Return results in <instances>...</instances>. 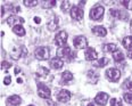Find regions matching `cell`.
Wrapping results in <instances>:
<instances>
[{
	"instance_id": "obj_31",
	"label": "cell",
	"mask_w": 132,
	"mask_h": 106,
	"mask_svg": "<svg viewBox=\"0 0 132 106\" xmlns=\"http://www.w3.org/2000/svg\"><path fill=\"white\" fill-rule=\"evenodd\" d=\"M121 4L124 6L126 9L132 10V0H125V1H121Z\"/></svg>"
},
{
	"instance_id": "obj_25",
	"label": "cell",
	"mask_w": 132,
	"mask_h": 106,
	"mask_svg": "<svg viewBox=\"0 0 132 106\" xmlns=\"http://www.w3.org/2000/svg\"><path fill=\"white\" fill-rule=\"evenodd\" d=\"M107 64H108V58L103 57V58H100L98 62L95 63V66H97V67H104V66H106Z\"/></svg>"
},
{
	"instance_id": "obj_16",
	"label": "cell",
	"mask_w": 132,
	"mask_h": 106,
	"mask_svg": "<svg viewBox=\"0 0 132 106\" xmlns=\"http://www.w3.org/2000/svg\"><path fill=\"white\" fill-rule=\"evenodd\" d=\"M92 32L93 34L98 35V37H105L107 34V30L104 26H95L92 29Z\"/></svg>"
},
{
	"instance_id": "obj_5",
	"label": "cell",
	"mask_w": 132,
	"mask_h": 106,
	"mask_svg": "<svg viewBox=\"0 0 132 106\" xmlns=\"http://www.w3.org/2000/svg\"><path fill=\"white\" fill-rule=\"evenodd\" d=\"M120 77H121V72L117 69H108L106 72V78L109 81H113V82L119 81Z\"/></svg>"
},
{
	"instance_id": "obj_23",
	"label": "cell",
	"mask_w": 132,
	"mask_h": 106,
	"mask_svg": "<svg viewBox=\"0 0 132 106\" xmlns=\"http://www.w3.org/2000/svg\"><path fill=\"white\" fill-rule=\"evenodd\" d=\"M57 27H58V17H57V16H55L54 21H50L48 23V29L50 30V31H54V30H56Z\"/></svg>"
},
{
	"instance_id": "obj_32",
	"label": "cell",
	"mask_w": 132,
	"mask_h": 106,
	"mask_svg": "<svg viewBox=\"0 0 132 106\" xmlns=\"http://www.w3.org/2000/svg\"><path fill=\"white\" fill-rule=\"evenodd\" d=\"M82 106H95L92 103H90L89 100H82Z\"/></svg>"
},
{
	"instance_id": "obj_13",
	"label": "cell",
	"mask_w": 132,
	"mask_h": 106,
	"mask_svg": "<svg viewBox=\"0 0 132 106\" xmlns=\"http://www.w3.org/2000/svg\"><path fill=\"white\" fill-rule=\"evenodd\" d=\"M22 99L20 96L17 95H13V96L8 97L7 98V106H18L21 104Z\"/></svg>"
},
{
	"instance_id": "obj_11",
	"label": "cell",
	"mask_w": 132,
	"mask_h": 106,
	"mask_svg": "<svg viewBox=\"0 0 132 106\" xmlns=\"http://www.w3.org/2000/svg\"><path fill=\"white\" fill-rule=\"evenodd\" d=\"M111 15L121 19V21H126V19L129 18L128 13L122 12V10H119V9H111Z\"/></svg>"
},
{
	"instance_id": "obj_29",
	"label": "cell",
	"mask_w": 132,
	"mask_h": 106,
	"mask_svg": "<svg viewBox=\"0 0 132 106\" xmlns=\"http://www.w3.org/2000/svg\"><path fill=\"white\" fill-rule=\"evenodd\" d=\"M123 99H124L128 104H132V93H125L123 95Z\"/></svg>"
},
{
	"instance_id": "obj_38",
	"label": "cell",
	"mask_w": 132,
	"mask_h": 106,
	"mask_svg": "<svg viewBox=\"0 0 132 106\" xmlns=\"http://www.w3.org/2000/svg\"><path fill=\"white\" fill-rule=\"evenodd\" d=\"M4 14H5V7L1 6V16H4Z\"/></svg>"
},
{
	"instance_id": "obj_7",
	"label": "cell",
	"mask_w": 132,
	"mask_h": 106,
	"mask_svg": "<svg viewBox=\"0 0 132 106\" xmlns=\"http://www.w3.org/2000/svg\"><path fill=\"white\" fill-rule=\"evenodd\" d=\"M66 40H67V33L65 31H60L59 33H57V35L55 37V42L58 47L63 48L66 44Z\"/></svg>"
},
{
	"instance_id": "obj_4",
	"label": "cell",
	"mask_w": 132,
	"mask_h": 106,
	"mask_svg": "<svg viewBox=\"0 0 132 106\" xmlns=\"http://www.w3.org/2000/svg\"><path fill=\"white\" fill-rule=\"evenodd\" d=\"M104 12H105V9H104L103 6H95L90 10V18L95 19V21H98V19H100L103 17Z\"/></svg>"
},
{
	"instance_id": "obj_19",
	"label": "cell",
	"mask_w": 132,
	"mask_h": 106,
	"mask_svg": "<svg viewBox=\"0 0 132 106\" xmlns=\"http://www.w3.org/2000/svg\"><path fill=\"white\" fill-rule=\"evenodd\" d=\"M104 51L106 52H115L117 50V46L115 43H107V44H104Z\"/></svg>"
},
{
	"instance_id": "obj_8",
	"label": "cell",
	"mask_w": 132,
	"mask_h": 106,
	"mask_svg": "<svg viewBox=\"0 0 132 106\" xmlns=\"http://www.w3.org/2000/svg\"><path fill=\"white\" fill-rule=\"evenodd\" d=\"M71 93L68 90H59L58 93H57L56 95V97H57V100H58L59 103H67L68 100L71 99Z\"/></svg>"
},
{
	"instance_id": "obj_24",
	"label": "cell",
	"mask_w": 132,
	"mask_h": 106,
	"mask_svg": "<svg viewBox=\"0 0 132 106\" xmlns=\"http://www.w3.org/2000/svg\"><path fill=\"white\" fill-rule=\"evenodd\" d=\"M62 10L64 13H68V12H71V9H72V6H71V2L70 1H63L62 2Z\"/></svg>"
},
{
	"instance_id": "obj_28",
	"label": "cell",
	"mask_w": 132,
	"mask_h": 106,
	"mask_svg": "<svg viewBox=\"0 0 132 106\" xmlns=\"http://www.w3.org/2000/svg\"><path fill=\"white\" fill-rule=\"evenodd\" d=\"M23 4L25 5V6H27V7H34V6H37L38 1L37 0H24Z\"/></svg>"
},
{
	"instance_id": "obj_30",
	"label": "cell",
	"mask_w": 132,
	"mask_h": 106,
	"mask_svg": "<svg viewBox=\"0 0 132 106\" xmlns=\"http://www.w3.org/2000/svg\"><path fill=\"white\" fill-rule=\"evenodd\" d=\"M111 106H123L122 100L117 98H112L111 99Z\"/></svg>"
},
{
	"instance_id": "obj_2",
	"label": "cell",
	"mask_w": 132,
	"mask_h": 106,
	"mask_svg": "<svg viewBox=\"0 0 132 106\" xmlns=\"http://www.w3.org/2000/svg\"><path fill=\"white\" fill-rule=\"evenodd\" d=\"M34 56L39 60H47L50 57V50L48 47H38L34 50Z\"/></svg>"
},
{
	"instance_id": "obj_9",
	"label": "cell",
	"mask_w": 132,
	"mask_h": 106,
	"mask_svg": "<svg viewBox=\"0 0 132 106\" xmlns=\"http://www.w3.org/2000/svg\"><path fill=\"white\" fill-rule=\"evenodd\" d=\"M109 99V95L106 93H99L97 96L95 97V102L100 106H105Z\"/></svg>"
},
{
	"instance_id": "obj_36",
	"label": "cell",
	"mask_w": 132,
	"mask_h": 106,
	"mask_svg": "<svg viewBox=\"0 0 132 106\" xmlns=\"http://www.w3.org/2000/svg\"><path fill=\"white\" fill-rule=\"evenodd\" d=\"M128 57H129V58H132V48L128 51Z\"/></svg>"
},
{
	"instance_id": "obj_18",
	"label": "cell",
	"mask_w": 132,
	"mask_h": 106,
	"mask_svg": "<svg viewBox=\"0 0 132 106\" xmlns=\"http://www.w3.org/2000/svg\"><path fill=\"white\" fill-rule=\"evenodd\" d=\"M13 32L15 33V34L20 35V37H23V35L25 34V29L20 24V25H16V26L13 27Z\"/></svg>"
},
{
	"instance_id": "obj_21",
	"label": "cell",
	"mask_w": 132,
	"mask_h": 106,
	"mask_svg": "<svg viewBox=\"0 0 132 106\" xmlns=\"http://www.w3.org/2000/svg\"><path fill=\"white\" fill-rule=\"evenodd\" d=\"M122 44L126 49H131L132 48V35H128V37H125L123 39Z\"/></svg>"
},
{
	"instance_id": "obj_6",
	"label": "cell",
	"mask_w": 132,
	"mask_h": 106,
	"mask_svg": "<svg viewBox=\"0 0 132 106\" xmlns=\"http://www.w3.org/2000/svg\"><path fill=\"white\" fill-rule=\"evenodd\" d=\"M73 44H74V47L78 49L88 48V40L86 39V37H83V35H79V37L74 38Z\"/></svg>"
},
{
	"instance_id": "obj_15",
	"label": "cell",
	"mask_w": 132,
	"mask_h": 106,
	"mask_svg": "<svg viewBox=\"0 0 132 106\" xmlns=\"http://www.w3.org/2000/svg\"><path fill=\"white\" fill-rule=\"evenodd\" d=\"M63 65H64V62L58 57H55L53 59H50V66L55 70H59Z\"/></svg>"
},
{
	"instance_id": "obj_20",
	"label": "cell",
	"mask_w": 132,
	"mask_h": 106,
	"mask_svg": "<svg viewBox=\"0 0 132 106\" xmlns=\"http://www.w3.org/2000/svg\"><path fill=\"white\" fill-rule=\"evenodd\" d=\"M113 58H114L115 62H122L124 59V55H123V52L121 50L117 49L115 52H113Z\"/></svg>"
},
{
	"instance_id": "obj_12",
	"label": "cell",
	"mask_w": 132,
	"mask_h": 106,
	"mask_svg": "<svg viewBox=\"0 0 132 106\" xmlns=\"http://www.w3.org/2000/svg\"><path fill=\"white\" fill-rule=\"evenodd\" d=\"M7 23L10 25V26H16V25H20L22 23H24V19L22 17H18L16 15H12L7 18Z\"/></svg>"
},
{
	"instance_id": "obj_35",
	"label": "cell",
	"mask_w": 132,
	"mask_h": 106,
	"mask_svg": "<svg viewBox=\"0 0 132 106\" xmlns=\"http://www.w3.org/2000/svg\"><path fill=\"white\" fill-rule=\"evenodd\" d=\"M6 66H10V63H6V62H2V69H7Z\"/></svg>"
},
{
	"instance_id": "obj_10",
	"label": "cell",
	"mask_w": 132,
	"mask_h": 106,
	"mask_svg": "<svg viewBox=\"0 0 132 106\" xmlns=\"http://www.w3.org/2000/svg\"><path fill=\"white\" fill-rule=\"evenodd\" d=\"M71 16L75 21L82 19L83 18V10H82V8H80L79 6H73V8L71 9Z\"/></svg>"
},
{
	"instance_id": "obj_1",
	"label": "cell",
	"mask_w": 132,
	"mask_h": 106,
	"mask_svg": "<svg viewBox=\"0 0 132 106\" xmlns=\"http://www.w3.org/2000/svg\"><path fill=\"white\" fill-rule=\"evenodd\" d=\"M57 56H59L62 58H66L68 62H72V60H74V58H75L76 54H75V51L71 50L70 47H65V48H60L57 50Z\"/></svg>"
},
{
	"instance_id": "obj_40",
	"label": "cell",
	"mask_w": 132,
	"mask_h": 106,
	"mask_svg": "<svg viewBox=\"0 0 132 106\" xmlns=\"http://www.w3.org/2000/svg\"><path fill=\"white\" fill-rule=\"evenodd\" d=\"M20 72V69H15V73H18Z\"/></svg>"
},
{
	"instance_id": "obj_37",
	"label": "cell",
	"mask_w": 132,
	"mask_h": 106,
	"mask_svg": "<svg viewBox=\"0 0 132 106\" xmlns=\"http://www.w3.org/2000/svg\"><path fill=\"white\" fill-rule=\"evenodd\" d=\"M34 21H35V23L39 24L40 22H41V19H40V17H34Z\"/></svg>"
},
{
	"instance_id": "obj_26",
	"label": "cell",
	"mask_w": 132,
	"mask_h": 106,
	"mask_svg": "<svg viewBox=\"0 0 132 106\" xmlns=\"http://www.w3.org/2000/svg\"><path fill=\"white\" fill-rule=\"evenodd\" d=\"M48 73H49V70L41 66V67H39V70H38V72L35 74H37V77H46Z\"/></svg>"
},
{
	"instance_id": "obj_27",
	"label": "cell",
	"mask_w": 132,
	"mask_h": 106,
	"mask_svg": "<svg viewBox=\"0 0 132 106\" xmlns=\"http://www.w3.org/2000/svg\"><path fill=\"white\" fill-rule=\"evenodd\" d=\"M56 5V0H49V1H43L42 7L43 8H51Z\"/></svg>"
},
{
	"instance_id": "obj_17",
	"label": "cell",
	"mask_w": 132,
	"mask_h": 106,
	"mask_svg": "<svg viewBox=\"0 0 132 106\" xmlns=\"http://www.w3.org/2000/svg\"><path fill=\"white\" fill-rule=\"evenodd\" d=\"M98 74L96 73V71H93V70H90L89 72H88V79H89V81L91 83H96L98 81Z\"/></svg>"
},
{
	"instance_id": "obj_34",
	"label": "cell",
	"mask_w": 132,
	"mask_h": 106,
	"mask_svg": "<svg viewBox=\"0 0 132 106\" xmlns=\"http://www.w3.org/2000/svg\"><path fill=\"white\" fill-rule=\"evenodd\" d=\"M124 85L126 86V88L130 89V90H132V81H128L126 83H124Z\"/></svg>"
},
{
	"instance_id": "obj_42",
	"label": "cell",
	"mask_w": 132,
	"mask_h": 106,
	"mask_svg": "<svg viewBox=\"0 0 132 106\" xmlns=\"http://www.w3.org/2000/svg\"><path fill=\"white\" fill-rule=\"evenodd\" d=\"M29 106H34V105H29Z\"/></svg>"
},
{
	"instance_id": "obj_3",
	"label": "cell",
	"mask_w": 132,
	"mask_h": 106,
	"mask_svg": "<svg viewBox=\"0 0 132 106\" xmlns=\"http://www.w3.org/2000/svg\"><path fill=\"white\" fill-rule=\"evenodd\" d=\"M38 95L41 97V98H45V99H48L51 97V91L50 89L47 87L46 85L39 82L38 83Z\"/></svg>"
},
{
	"instance_id": "obj_41",
	"label": "cell",
	"mask_w": 132,
	"mask_h": 106,
	"mask_svg": "<svg viewBox=\"0 0 132 106\" xmlns=\"http://www.w3.org/2000/svg\"><path fill=\"white\" fill-rule=\"evenodd\" d=\"M130 30H131V32H132V21H131V23H130Z\"/></svg>"
},
{
	"instance_id": "obj_22",
	"label": "cell",
	"mask_w": 132,
	"mask_h": 106,
	"mask_svg": "<svg viewBox=\"0 0 132 106\" xmlns=\"http://www.w3.org/2000/svg\"><path fill=\"white\" fill-rule=\"evenodd\" d=\"M71 80H73V74L71 73V72H68V71H65L64 73L62 74V81L67 83V82H70Z\"/></svg>"
},
{
	"instance_id": "obj_39",
	"label": "cell",
	"mask_w": 132,
	"mask_h": 106,
	"mask_svg": "<svg viewBox=\"0 0 132 106\" xmlns=\"http://www.w3.org/2000/svg\"><path fill=\"white\" fill-rule=\"evenodd\" d=\"M47 104H48V106H56L55 105V103H51V102H48Z\"/></svg>"
},
{
	"instance_id": "obj_33",
	"label": "cell",
	"mask_w": 132,
	"mask_h": 106,
	"mask_svg": "<svg viewBox=\"0 0 132 106\" xmlns=\"http://www.w3.org/2000/svg\"><path fill=\"white\" fill-rule=\"evenodd\" d=\"M10 82H12V79H10V77H6V78H5V80H4L5 85L8 86V85H10Z\"/></svg>"
},
{
	"instance_id": "obj_14",
	"label": "cell",
	"mask_w": 132,
	"mask_h": 106,
	"mask_svg": "<svg viewBox=\"0 0 132 106\" xmlns=\"http://www.w3.org/2000/svg\"><path fill=\"white\" fill-rule=\"evenodd\" d=\"M84 55H86V59H88V60H95L96 58L98 57L97 51L93 48H91V47H88Z\"/></svg>"
}]
</instances>
